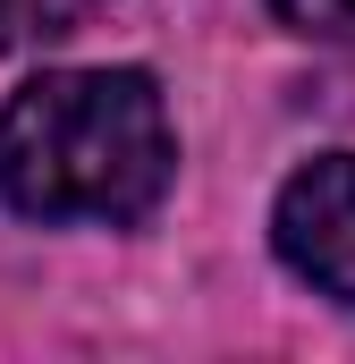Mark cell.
I'll use <instances>...</instances> for the list:
<instances>
[{"label": "cell", "mask_w": 355, "mask_h": 364, "mask_svg": "<svg viewBox=\"0 0 355 364\" xmlns=\"http://www.w3.org/2000/svg\"><path fill=\"white\" fill-rule=\"evenodd\" d=\"M102 0H0V51H34V43H60L77 34Z\"/></svg>", "instance_id": "cell-3"}, {"label": "cell", "mask_w": 355, "mask_h": 364, "mask_svg": "<svg viewBox=\"0 0 355 364\" xmlns=\"http://www.w3.org/2000/svg\"><path fill=\"white\" fill-rule=\"evenodd\" d=\"M271 255L313 296L355 305V153H313L271 195Z\"/></svg>", "instance_id": "cell-2"}, {"label": "cell", "mask_w": 355, "mask_h": 364, "mask_svg": "<svg viewBox=\"0 0 355 364\" xmlns=\"http://www.w3.org/2000/svg\"><path fill=\"white\" fill-rule=\"evenodd\" d=\"M271 17H279L288 34H305V43L355 51V0H271Z\"/></svg>", "instance_id": "cell-4"}, {"label": "cell", "mask_w": 355, "mask_h": 364, "mask_svg": "<svg viewBox=\"0 0 355 364\" xmlns=\"http://www.w3.org/2000/svg\"><path fill=\"white\" fill-rule=\"evenodd\" d=\"M178 178L170 102L144 68H51L0 110V212L17 220H144Z\"/></svg>", "instance_id": "cell-1"}]
</instances>
